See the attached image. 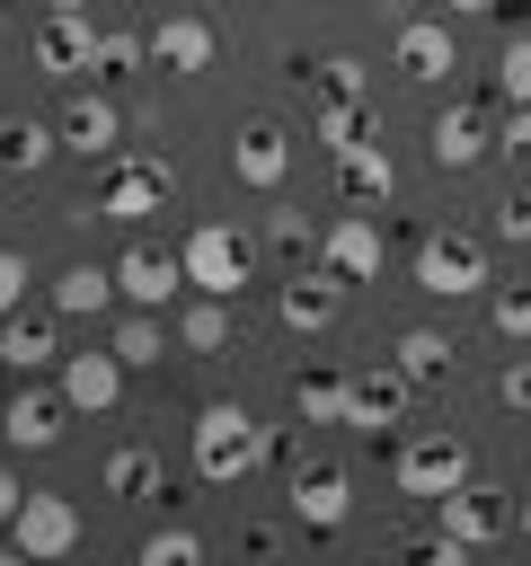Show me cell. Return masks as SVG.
<instances>
[{
	"mask_svg": "<svg viewBox=\"0 0 531 566\" xmlns=\"http://www.w3.org/2000/svg\"><path fill=\"white\" fill-rule=\"evenodd\" d=\"M274 310H283L292 336H319V327H336V310H345V274H336V265H292L283 292H274Z\"/></svg>",
	"mask_w": 531,
	"mask_h": 566,
	"instance_id": "8",
	"label": "cell"
},
{
	"mask_svg": "<svg viewBox=\"0 0 531 566\" xmlns=\"http://www.w3.org/2000/svg\"><path fill=\"white\" fill-rule=\"evenodd\" d=\"M345 513H354V478L336 460H301L292 469V522L301 531H336Z\"/></svg>",
	"mask_w": 531,
	"mask_h": 566,
	"instance_id": "12",
	"label": "cell"
},
{
	"mask_svg": "<svg viewBox=\"0 0 531 566\" xmlns=\"http://www.w3.org/2000/svg\"><path fill=\"white\" fill-rule=\"evenodd\" d=\"M496 97H504V106H531V35H504V53H496Z\"/></svg>",
	"mask_w": 531,
	"mask_h": 566,
	"instance_id": "33",
	"label": "cell"
},
{
	"mask_svg": "<svg viewBox=\"0 0 531 566\" xmlns=\"http://www.w3.org/2000/svg\"><path fill=\"white\" fill-rule=\"evenodd\" d=\"M27 283H35V274H27V248H0V318L27 301Z\"/></svg>",
	"mask_w": 531,
	"mask_h": 566,
	"instance_id": "39",
	"label": "cell"
},
{
	"mask_svg": "<svg viewBox=\"0 0 531 566\" xmlns=\"http://www.w3.org/2000/svg\"><path fill=\"white\" fill-rule=\"evenodd\" d=\"M487 230H496L504 248H531V195H504V203L487 212Z\"/></svg>",
	"mask_w": 531,
	"mask_h": 566,
	"instance_id": "36",
	"label": "cell"
},
{
	"mask_svg": "<svg viewBox=\"0 0 531 566\" xmlns=\"http://www.w3.org/2000/svg\"><path fill=\"white\" fill-rule=\"evenodd\" d=\"M389 354H398V371H407V380L425 389V380H451V354H460V345H451L442 327H407V336H398Z\"/></svg>",
	"mask_w": 531,
	"mask_h": 566,
	"instance_id": "30",
	"label": "cell"
},
{
	"mask_svg": "<svg viewBox=\"0 0 531 566\" xmlns=\"http://www.w3.org/2000/svg\"><path fill=\"white\" fill-rule=\"evenodd\" d=\"M53 133H62V150H80V159H115V150H124L115 97H71V106L53 115Z\"/></svg>",
	"mask_w": 531,
	"mask_h": 566,
	"instance_id": "17",
	"label": "cell"
},
{
	"mask_svg": "<svg viewBox=\"0 0 531 566\" xmlns=\"http://www.w3.org/2000/svg\"><path fill=\"white\" fill-rule=\"evenodd\" d=\"M487 318H496V336H504V345H531V283L487 292Z\"/></svg>",
	"mask_w": 531,
	"mask_h": 566,
	"instance_id": "34",
	"label": "cell"
},
{
	"mask_svg": "<svg viewBox=\"0 0 531 566\" xmlns=\"http://www.w3.org/2000/svg\"><path fill=\"white\" fill-rule=\"evenodd\" d=\"M0 433H9V451H53L62 442V389H9L0 398Z\"/></svg>",
	"mask_w": 531,
	"mask_h": 566,
	"instance_id": "15",
	"label": "cell"
},
{
	"mask_svg": "<svg viewBox=\"0 0 531 566\" xmlns=\"http://www.w3.org/2000/svg\"><path fill=\"white\" fill-rule=\"evenodd\" d=\"M389 478H398V495L434 504V495H451V486L469 478V442L442 433V424H407V433L389 442Z\"/></svg>",
	"mask_w": 531,
	"mask_h": 566,
	"instance_id": "2",
	"label": "cell"
},
{
	"mask_svg": "<svg viewBox=\"0 0 531 566\" xmlns=\"http://www.w3.org/2000/svg\"><path fill=\"white\" fill-rule=\"evenodd\" d=\"M106 301H124V292H115V265H62V274H53V310H62V318H97Z\"/></svg>",
	"mask_w": 531,
	"mask_h": 566,
	"instance_id": "26",
	"label": "cell"
},
{
	"mask_svg": "<svg viewBox=\"0 0 531 566\" xmlns=\"http://www.w3.org/2000/svg\"><path fill=\"white\" fill-rule=\"evenodd\" d=\"M319 265H336L345 283H372V274H381V221H372V203H354V212H336V221H327Z\"/></svg>",
	"mask_w": 531,
	"mask_h": 566,
	"instance_id": "13",
	"label": "cell"
},
{
	"mask_svg": "<svg viewBox=\"0 0 531 566\" xmlns=\"http://www.w3.org/2000/svg\"><path fill=\"white\" fill-rule=\"evenodd\" d=\"M513 539H522V548H531V495H522V513H513Z\"/></svg>",
	"mask_w": 531,
	"mask_h": 566,
	"instance_id": "42",
	"label": "cell"
},
{
	"mask_svg": "<svg viewBox=\"0 0 531 566\" xmlns=\"http://www.w3.org/2000/svg\"><path fill=\"white\" fill-rule=\"evenodd\" d=\"M115 292H124V310H168L186 292V256L177 248H124L115 256Z\"/></svg>",
	"mask_w": 531,
	"mask_h": 566,
	"instance_id": "9",
	"label": "cell"
},
{
	"mask_svg": "<svg viewBox=\"0 0 531 566\" xmlns=\"http://www.w3.org/2000/svg\"><path fill=\"white\" fill-rule=\"evenodd\" d=\"M398 71H407L416 88H442V80L460 71L451 27H442V18H398Z\"/></svg>",
	"mask_w": 531,
	"mask_h": 566,
	"instance_id": "14",
	"label": "cell"
},
{
	"mask_svg": "<svg viewBox=\"0 0 531 566\" xmlns=\"http://www.w3.org/2000/svg\"><path fill=\"white\" fill-rule=\"evenodd\" d=\"M53 150H62L53 124H35V115H0V168H9V177H35Z\"/></svg>",
	"mask_w": 531,
	"mask_h": 566,
	"instance_id": "28",
	"label": "cell"
},
{
	"mask_svg": "<svg viewBox=\"0 0 531 566\" xmlns=\"http://www.w3.org/2000/svg\"><path fill=\"white\" fill-rule=\"evenodd\" d=\"M266 451H274V433H266L239 398L195 407V478H204V486H239V478H257Z\"/></svg>",
	"mask_w": 531,
	"mask_h": 566,
	"instance_id": "1",
	"label": "cell"
},
{
	"mask_svg": "<svg viewBox=\"0 0 531 566\" xmlns=\"http://www.w3.org/2000/svg\"><path fill=\"white\" fill-rule=\"evenodd\" d=\"M407 398H416V380L389 363V371H354V398H345V424L354 433H407Z\"/></svg>",
	"mask_w": 531,
	"mask_h": 566,
	"instance_id": "10",
	"label": "cell"
},
{
	"mask_svg": "<svg viewBox=\"0 0 531 566\" xmlns=\"http://www.w3.org/2000/svg\"><path fill=\"white\" fill-rule=\"evenodd\" d=\"M434 513H442V531H451V539L496 548V539H513V513H522V504H513V486H496V478H478V469H469L451 495H434Z\"/></svg>",
	"mask_w": 531,
	"mask_h": 566,
	"instance_id": "4",
	"label": "cell"
},
{
	"mask_svg": "<svg viewBox=\"0 0 531 566\" xmlns=\"http://www.w3.org/2000/svg\"><path fill=\"white\" fill-rule=\"evenodd\" d=\"M442 9H460V18H478V9H496V0H442Z\"/></svg>",
	"mask_w": 531,
	"mask_h": 566,
	"instance_id": "43",
	"label": "cell"
},
{
	"mask_svg": "<svg viewBox=\"0 0 531 566\" xmlns=\"http://www.w3.org/2000/svg\"><path fill=\"white\" fill-rule=\"evenodd\" d=\"M133 9H150V0H133Z\"/></svg>",
	"mask_w": 531,
	"mask_h": 566,
	"instance_id": "46",
	"label": "cell"
},
{
	"mask_svg": "<svg viewBox=\"0 0 531 566\" xmlns=\"http://www.w3.org/2000/svg\"><path fill=\"white\" fill-rule=\"evenodd\" d=\"M212 548H204V531H186V522H159L150 539H142V566H204Z\"/></svg>",
	"mask_w": 531,
	"mask_h": 566,
	"instance_id": "32",
	"label": "cell"
},
{
	"mask_svg": "<svg viewBox=\"0 0 531 566\" xmlns=\"http://www.w3.org/2000/svg\"><path fill=\"white\" fill-rule=\"evenodd\" d=\"M496 9H513V0H496Z\"/></svg>",
	"mask_w": 531,
	"mask_h": 566,
	"instance_id": "47",
	"label": "cell"
},
{
	"mask_svg": "<svg viewBox=\"0 0 531 566\" xmlns=\"http://www.w3.org/2000/svg\"><path fill=\"white\" fill-rule=\"evenodd\" d=\"M142 44H150V71H177V80L186 71H212V53H221V35L204 18H159Z\"/></svg>",
	"mask_w": 531,
	"mask_h": 566,
	"instance_id": "19",
	"label": "cell"
},
{
	"mask_svg": "<svg viewBox=\"0 0 531 566\" xmlns=\"http://www.w3.org/2000/svg\"><path fill=\"white\" fill-rule=\"evenodd\" d=\"M18 504H27V486H18V469H0V531L18 522Z\"/></svg>",
	"mask_w": 531,
	"mask_h": 566,
	"instance_id": "41",
	"label": "cell"
},
{
	"mask_svg": "<svg viewBox=\"0 0 531 566\" xmlns=\"http://www.w3.org/2000/svg\"><path fill=\"white\" fill-rule=\"evenodd\" d=\"M230 177H239L248 195H274V186L292 177V133H283V124H239V133H230Z\"/></svg>",
	"mask_w": 531,
	"mask_h": 566,
	"instance_id": "11",
	"label": "cell"
},
{
	"mask_svg": "<svg viewBox=\"0 0 531 566\" xmlns=\"http://www.w3.org/2000/svg\"><path fill=\"white\" fill-rule=\"evenodd\" d=\"M186 292H212V301H239L248 283H257V248L230 230V221H195L186 230Z\"/></svg>",
	"mask_w": 531,
	"mask_h": 566,
	"instance_id": "3",
	"label": "cell"
},
{
	"mask_svg": "<svg viewBox=\"0 0 531 566\" xmlns=\"http://www.w3.org/2000/svg\"><path fill=\"white\" fill-rule=\"evenodd\" d=\"M425 150H434V168H478V159L496 150V133H487L478 106H442L434 133H425Z\"/></svg>",
	"mask_w": 531,
	"mask_h": 566,
	"instance_id": "21",
	"label": "cell"
},
{
	"mask_svg": "<svg viewBox=\"0 0 531 566\" xmlns=\"http://www.w3.org/2000/svg\"><path fill=\"white\" fill-rule=\"evenodd\" d=\"M159 195H168V159H106V186L88 195L97 203V221H142V212H159Z\"/></svg>",
	"mask_w": 531,
	"mask_h": 566,
	"instance_id": "7",
	"label": "cell"
},
{
	"mask_svg": "<svg viewBox=\"0 0 531 566\" xmlns=\"http://www.w3.org/2000/svg\"><path fill=\"white\" fill-rule=\"evenodd\" d=\"M97 478H106V495H115V504H168V469H159V451H150V442H115Z\"/></svg>",
	"mask_w": 531,
	"mask_h": 566,
	"instance_id": "20",
	"label": "cell"
},
{
	"mask_svg": "<svg viewBox=\"0 0 531 566\" xmlns=\"http://www.w3.org/2000/svg\"><path fill=\"white\" fill-rule=\"evenodd\" d=\"M44 9H80V0H44Z\"/></svg>",
	"mask_w": 531,
	"mask_h": 566,
	"instance_id": "45",
	"label": "cell"
},
{
	"mask_svg": "<svg viewBox=\"0 0 531 566\" xmlns=\"http://www.w3.org/2000/svg\"><path fill=\"white\" fill-rule=\"evenodd\" d=\"M336 177H345V203H389V186H398L381 133H372V142H345V150H336Z\"/></svg>",
	"mask_w": 531,
	"mask_h": 566,
	"instance_id": "22",
	"label": "cell"
},
{
	"mask_svg": "<svg viewBox=\"0 0 531 566\" xmlns=\"http://www.w3.org/2000/svg\"><path fill=\"white\" fill-rule=\"evenodd\" d=\"M257 230H266V248H274L283 265H319V239H327V221H310L301 203H266V221H257Z\"/></svg>",
	"mask_w": 531,
	"mask_h": 566,
	"instance_id": "24",
	"label": "cell"
},
{
	"mask_svg": "<svg viewBox=\"0 0 531 566\" xmlns=\"http://www.w3.org/2000/svg\"><path fill=\"white\" fill-rule=\"evenodd\" d=\"M177 345H186V354H230V301L195 292V301H186V318H177Z\"/></svg>",
	"mask_w": 531,
	"mask_h": 566,
	"instance_id": "31",
	"label": "cell"
},
{
	"mask_svg": "<svg viewBox=\"0 0 531 566\" xmlns=\"http://www.w3.org/2000/svg\"><path fill=\"white\" fill-rule=\"evenodd\" d=\"M0 371H18V380H35V371H62V345H53V327H35V318H0Z\"/></svg>",
	"mask_w": 531,
	"mask_h": 566,
	"instance_id": "23",
	"label": "cell"
},
{
	"mask_svg": "<svg viewBox=\"0 0 531 566\" xmlns=\"http://www.w3.org/2000/svg\"><path fill=\"white\" fill-rule=\"evenodd\" d=\"M106 345H115V363H124V371H159V354H168V327H159V310H124Z\"/></svg>",
	"mask_w": 531,
	"mask_h": 566,
	"instance_id": "29",
	"label": "cell"
},
{
	"mask_svg": "<svg viewBox=\"0 0 531 566\" xmlns=\"http://www.w3.org/2000/svg\"><path fill=\"white\" fill-rule=\"evenodd\" d=\"M496 398H504V407H531V363H504V371H496Z\"/></svg>",
	"mask_w": 531,
	"mask_h": 566,
	"instance_id": "40",
	"label": "cell"
},
{
	"mask_svg": "<svg viewBox=\"0 0 531 566\" xmlns=\"http://www.w3.org/2000/svg\"><path fill=\"white\" fill-rule=\"evenodd\" d=\"M310 88H319V97H372V71H363L354 53H327V62L310 71Z\"/></svg>",
	"mask_w": 531,
	"mask_h": 566,
	"instance_id": "35",
	"label": "cell"
},
{
	"mask_svg": "<svg viewBox=\"0 0 531 566\" xmlns=\"http://www.w3.org/2000/svg\"><path fill=\"white\" fill-rule=\"evenodd\" d=\"M142 62H150L142 35H97V71H142Z\"/></svg>",
	"mask_w": 531,
	"mask_h": 566,
	"instance_id": "37",
	"label": "cell"
},
{
	"mask_svg": "<svg viewBox=\"0 0 531 566\" xmlns=\"http://www.w3.org/2000/svg\"><path fill=\"white\" fill-rule=\"evenodd\" d=\"M496 150L531 168V106H504V124H496Z\"/></svg>",
	"mask_w": 531,
	"mask_h": 566,
	"instance_id": "38",
	"label": "cell"
},
{
	"mask_svg": "<svg viewBox=\"0 0 531 566\" xmlns=\"http://www.w3.org/2000/svg\"><path fill=\"white\" fill-rule=\"evenodd\" d=\"M62 407H80V416H106L115 398H124V363H115V345L106 354H62Z\"/></svg>",
	"mask_w": 531,
	"mask_h": 566,
	"instance_id": "18",
	"label": "cell"
},
{
	"mask_svg": "<svg viewBox=\"0 0 531 566\" xmlns=\"http://www.w3.org/2000/svg\"><path fill=\"white\" fill-rule=\"evenodd\" d=\"M416 292H434V301L487 292V248H478L469 230H425V239H416Z\"/></svg>",
	"mask_w": 531,
	"mask_h": 566,
	"instance_id": "5",
	"label": "cell"
},
{
	"mask_svg": "<svg viewBox=\"0 0 531 566\" xmlns=\"http://www.w3.org/2000/svg\"><path fill=\"white\" fill-rule=\"evenodd\" d=\"M71 548H80V504H71V495L27 486L18 522H9V557H71Z\"/></svg>",
	"mask_w": 531,
	"mask_h": 566,
	"instance_id": "6",
	"label": "cell"
},
{
	"mask_svg": "<svg viewBox=\"0 0 531 566\" xmlns=\"http://www.w3.org/2000/svg\"><path fill=\"white\" fill-rule=\"evenodd\" d=\"M88 62H97V27H88L80 9H44V27H35V71L71 80V71H88Z\"/></svg>",
	"mask_w": 531,
	"mask_h": 566,
	"instance_id": "16",
	"label": "cell"
},
{
	"mask_svg": "<svg viewBox=\"0 0 531 566\" xmlns=\"http://www.w3.org/2000/svg\"><path fill=\"white\" fill-rule=\"evenodd\" d=\"M372 9H381V18H407V0H372Z\"/></svg>",
	"mask_w": 531,
	"mask_h": 566,
	"instance_id": "44",
	"label": "cell"
},
{
	"mask_svg": "<svg viewBox=\"0 0 531 566\" xmlns=\"http://www.w3.org/2000/svg\"><path fill=\"white\" fill-rule=\"evenodd\" d=\"M345 398H354V371H336V363H319V371H301V380H292L301 424H345Z\"/></svg>",
	"mask_w": 531,
	"mask_h": 566,
	"instance_id": "27",
	"label": "cell"
},
{
	"mask_svg": "<svg viewBox=\"0 0 531 566\" xmlns=\"http://www.w3.org/2000/svg\"><path fill=\"white\" fill-rule=\"evenodd\" d=\"M310 133H319V142H327V159H336L345 142H372V133H381V106H372V97H319Z\"/></svg>",
	"mask_w": 531,
	"mask_h": 566,
	"instance_id": "25",
	"label": "cell"
}]
</instances>
